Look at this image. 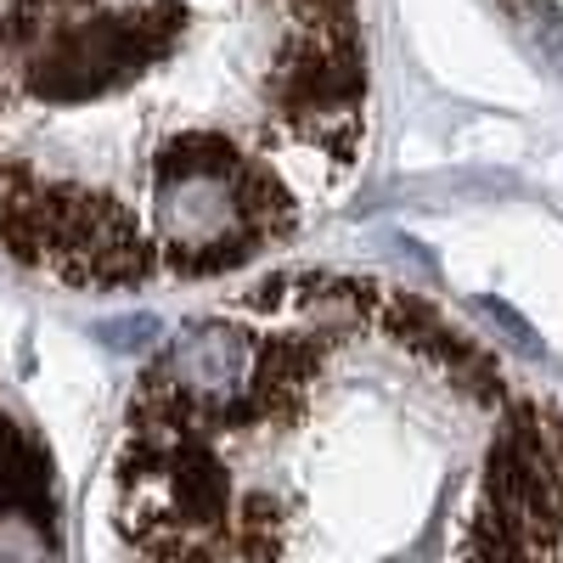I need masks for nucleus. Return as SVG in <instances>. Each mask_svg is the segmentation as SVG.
I'll return each instance as SVG.
<instances>
[{"mask_svg": "<svg viewBox=\"0 0 563 563\" xmlns=\"http://www.w3.org/2000/svg\"><path fill=\"white\" fill-rule=\"evenodd\" d=\"M113 563H563V411L400 276L276 271L141 361Z\"/></svg>", "mask_w": 563, "mask_h": 563, "instance_id": "nucleus-1", "label": "nucleus"}, {"mask_svg": "<svg viewBox=\"0 0 563 563\" xmlns=\"http://www.w3.org/2000/svg\"><path fill=\"white\" fill-rule=\"evenodd\" d=\"M355 0H0V265L169 294L288 254L366 169Z\"/></svg>", "mask_w": 563, "mask_h": 563, "instance_id": "nucleus-2", "label": "nucleus"}, {"mask_svg": "<svg viewBox=\"0 0 563 563\" xmlns=\"http://www.w3.org/2000/svg\"><path fill=\"white\" fill-rule=\"evenodd\" d=\"M496 7L519 18L525 40H536L547 57L563 63V0H496Z\"/></svg>", "mask_w": 563, "mask_h": 563, "instance_id": "nucleus-3", "label": "nucleus"}]
</instances>
